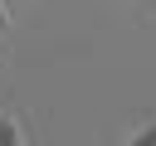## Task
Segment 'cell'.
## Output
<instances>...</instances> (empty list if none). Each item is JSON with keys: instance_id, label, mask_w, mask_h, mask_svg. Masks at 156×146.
<instances>
[{"instance_id": "obj_2", "label": "cell", "mask_w": 156, "mask_h": 146, "mask_svg": "<svg viewBox=\"0 0 156 146\" xmlns=\"http://www.w3.org/2000/svg\"><path fill=\"white\" fill-rule=\"evenodd\" d=\"M127 146H156V122H146V127H136V136H132Z\"/></svg>"}, {"instance_id": "obj_3", "label": "cell", "mask_w": 156, "mask_h": 146, "mask_svg": "<svg viewBox=\"0 0 156 146\" xmlns=\"http://www.w3.org/2000/svg\"><path fill=\"white\" fill-rule=\"evenodd\" d=\"M0 29H10V10H5V0H0Z\"/></svg>"}, {"instance_id": "obj_1", "label": "cell", "mask_w": 156, "mask_h": 146, "mask_svg": "<svg viewBox=\"0 0 156 146\" xmlns=\"http://www.w3.org/2000/svg\"><path fill=\"white\" fill-rule=\"evenodd\" d=\"M0 146H24V131L15 117H0Z\"/></svg>"}]
</instances>
